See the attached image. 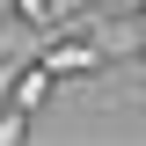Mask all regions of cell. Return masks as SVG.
<instances>
[{
    "instance_id": "cell-4",
    "label": "cell",
    "mask_w": 146,
    "mask_h": 146,
    "mask_svg": "<svg viewBox=\"0 0 146 146\" xmlns=\"http://www.w3.org/2000/svg\"><path fill=\"white\" fill-rule=\"evenodd\" d=\"M88 7H102V0H51V15H88Z\"/></svg>"
},
{
    "instance_id": "cell-2",
    "label": "cell",
    "mask_w": 146,
    "mask_h": 146,
    "mask_svg": "<svg viewBox=\"0 0 146 146\" xmlns=\"http://www.w3.org/2000/svg\"><path fill=\"white\" fill-rule=\"evenodd\" d=\"M7 7H15V22H29V29H51V0H7Z\"/></svg>"
},
{
    "instance_id": "cell-1",
    "label": "cell",
    "mask_w": 146,
    "mask_h": 146,
    "mask_svg": "<svg viewBox=\"0 0 146 146\" xmlns=\"http://www.w3.org/2000/svg\"><path fill=\"white\" fill-rule=\"evenodd\" d=\"M36 58H44V73L51 80H88V73H102V44H88V36H58V44H44L36 36Z\"/></svg>"
},
{
    "instance_id": "cell-6",
    "label": "cell",
    "mask_w": 146,
    "mask_h": 146,
    "mask_svg": "<svg viewBox=\"0 0 146 146\" xmlns=\"http://www.w3.org/2000/svg\"><path fill=\"white\" fill-rule=\"evenodd\" d=\"M0 7H7V0H0Z\"/></svg>"
},
{
    "instance_id": "cell-3",
    "label": "cell",
    "mask_w": 146,
    "mask_h": 146,
    "mask_svg": "<svg viewBox=\"0 0 146 146\" xmlns=\"http://www.w3.org/2000/svg\"><path fill=\"white\" fill-rule=\"evenodd\" d=\"M15 139H29V110H7L0 117V146H15Z\"/></svg>"
},
{
    "instance_id": "cell-5",
    "label": "cell",
    "mask_w": 146,
    "mask_h": 146,
    "mask_svg": "<svg viewBox=\"0 0 146 146\" xmlns=\"http://www.w3.org/2000/svg\"><path fill=\"white\" fill-rule=\"evenodd\" d=\"M131 29H139V58H146V0H139V22H131Z\"/></svg>"
}]
</instances>
